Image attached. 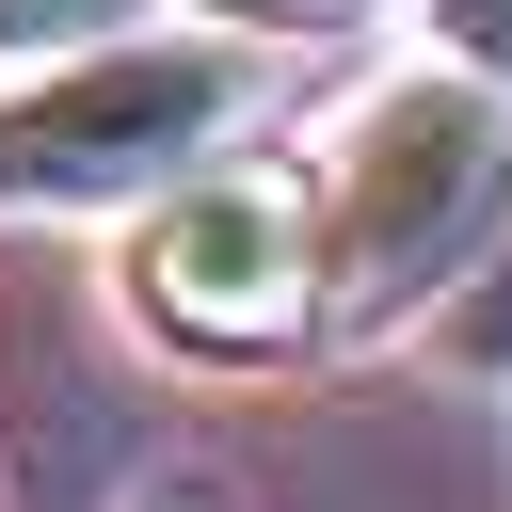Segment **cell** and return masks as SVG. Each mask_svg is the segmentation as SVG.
<instances>
[{
	"instance_id": "cell-1",
	"label": "cell",
	"mask_w": 512,
	"mask_h": 512,
	"mask_svg": "<svg viewBox=\"0 0 512 512\" xmlns=\"http://www.w3.org/2000/svg\"><path fill=\"white\" fill-rule=\"evenodd\" d=\"M496 208H512V96L464 80V64L384 80L352 112V144H336V192H320V320L368 336V320L432 304L480 256Z\"/></svg>"
},
{
	"instance_id": "cell-2",
	"label": "cell",
	"mask_w": 512,
	"mask_h": 512,
	"mask_svg": "<svg viewBox=\"0 0 512 512\" xmlns=\"http://www.w3.org/2000/svg\"><path fill=\"white\" fill-rule=\"evenodd\" d=\"M256 112V48L224 32H96L0 112V208H128L192 176Z\"/></svg>"
},
{
	"instance_id": "cell-3",
	"label": "cell",
	"mask_w": 512,
	"mask_h": 512,
	"mask_svg": "<svg viewBox=\"0 0 512 512\" xmlns=\"http://www.w3.org/2000/svg\"><path fill=\"white\" fill-rule=\"evenodd\" d=\"M128 304H144L176 352H208V368L288 352V336L320 320V208H304L288 176H192V192L144 224V256H128Z\"/></svg>"
},
{
	"instance_id": "cell-4",
	"label": "cell",
	"mask_w": 512,
	"mask_h": 512,
	"mask_svg": "<svg viewBox=\"0 0 512 512\" xmlns=\"http://www.w3.org/2000/svg\"><path fill=\"white\" fill-rule=\"evenodd\" d=\"M128 16H144V0H0V48H48V64H64V48L128 32Z\"/></svg>"
},
{
	"instance_id": "cell-5",
	"label": "cell",
	"mask_w": 512,
	"mask_h": 512,
	"mask_svg": "<svg viewBox=\"0 0 512 512\" xmlns=\"http://www.w3.org/2000/svg\"><path fill=\"white\" fill-rule=\"evenodd\" d=\"M448 352H464V368H512V224H496V256H480V288H464Z\"/></svg>"
},
{
	"instance_id": "cell-6",
	"label": "cell",
	"mask_w": 512,
	"mask_h": 512,
	"mask_svg": "<svg viewBox=\"0 0 512 512\" xmlns=\"http://www.w3.org/2000/svg\"><path fill=\"white\" fill-rule=\"evenodd\" d=\"M432 32H448V64H464V80H496V96H512V0H432Z\"/></svg>"
},
{
	"instance_id": "cell-7",
	"label": "cell",
	"mask_w": 512,
	"mask_h": 512,
	"mask_svg": "<svg viewBox=\"0 0 512 512\" xmlns=\"http://www.w3.org/2000/svg\"><path fill=\"white\" fill-rule=\"evenodd\" d=\"M224 16H256V32H352L368 0H224Z\"/></svg>"
}]
</instances>
